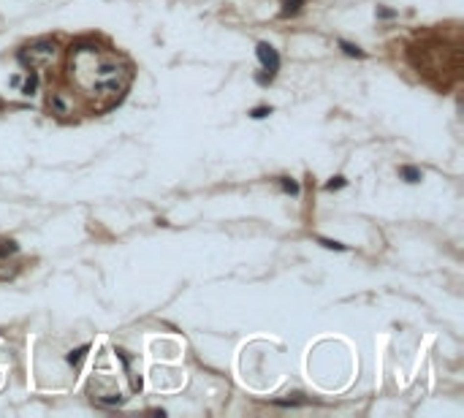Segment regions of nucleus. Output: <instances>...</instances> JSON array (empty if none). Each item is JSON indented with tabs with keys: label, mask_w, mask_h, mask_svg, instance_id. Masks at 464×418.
Here are the masks:
<instances>
[{
	"label": "nucleus",
	"mask_w": 464,
	"mask_h": 418,
	"mask_svg": "<svg viewBox=\"0 0 464 418\" xmlns=\"http://www.w3.org/2000/svg\"><path fill=\"white\" fill-rule=\"evenodd\" d=\"M255 54H258L264 71H269V74H274V76H277V71H280V54H277V49L271 47V44L261 41L258 47H255Z\"/></svg>",
	"instance_id": "nucleus-1"
},
{
	"label": "nucleus",
	"mask_w": 464,
	"mask_h": 418,
	"mask_svg": "<svg viewBox=\"0 0 464 418\" xmlns=\"http://www.w3.org/2000/svg\"><path fill=\"white\" fill-rule=\"evenodd\" d=\"M30 57L24 52H19V60H22V63H33V57L35 54H38V57L41 60H49L54 54V41H49V38H41V41H35V44H30Z\"/></svg>",
	"instance_id": "nucleus-2"
},
{
	"label": "nucleus",
	"mask_w": 464,
	"mask_h": 418,
	"mask_svg": "<svg viewBox=\"0 0 464 418\" xmlns=\"http://www.w3.org/2000/svg\"><path fill=\"white\" fill-rule=\"evenodd\" d=\"M304 6V0H282V8H280V17L288 19V17H296Z\"/></svg>",
	"instance_id": "nucleus-3"
},
{
	"label": "nucleus",
	"mask_w": 464,
	"mask_h": 418,
	"mask_svg": "<svg viewBox=\"0 0 464 418\" xmlns=\"http://www.w3.org/2000/svg\"><path fill=\"white\" fill-rule=\"evenodd\" d=\"M399 177L405 179V182L415 185V182L423 179V174H421V169H415V166H399Z\"/></svg>",
	"instance_id": "nucleus-4"
},
{
	"label": "nucleus",
	"mask_w": 464,
	"mask_h": 418,
	"mask_svg": "<svg viewBox=\"0 0 464 418\" xmlns=\"http://www.w3.org/2000/svg\"><path fill=\"white\" fill-rule=\"evenodd\" d=\"M90 347H93V345H79L76 350H71V353L65 356V361H68L71 367H79V364H82L84 359H87V353H90Z\"/></svg>",
	"instance_id": "nucleus-5"
},
{
	"label": "nucleus",
	"mask_w": 464,
	"mask_h": 418,
	"mask_svg": "<svg viewBox=\"0 0 464 418\" xmlns=\"http://www.w3.org/2000/svg\"><path fill=\"white\" fill-rule=\"evenodd\" d=\"M340 49L347 54V57H366V52L361 47H356V44H350V41H345V38H340Z\"/></svg>",
	"instance_id": "nucleus-6"
},
{
	"label": "nucleus",
	"mask_w": 464,
	"mask_h": 418,
	"mask_svg": "<svg viewBox=\"0 0 464 418\" xmlns=\"http://www.w3.org/2000/svg\"><path fill=\"white\" fill-rule=\"evenodd\" d=\"M19 245L14 239H0V258H8V255H17Z\"/></svg>",
	"instance_id": "nucleus-7"
},
{
	"label": "nucleus",
	"mask_w": 464,
	"mask_h": 418,
	"mask_svg": "<svg viewBox=\"0 0 464 418\" xmlns=\"http://www.w3.org/2000/svg\"><path fill=\"white\" fill-rule=\"evenodd\" d=\"M280 188L285 190V193H291V196H299L301 193V185L296 182L293 177H280Z\"/></svg>",
	"instance_id": "nucleus-8"
},
{
	"label": "nucleus",
	"mask_w": 464,
	"mask_h": 418,
	"mask_svg": "<svg viewBox=\"0 0 464 418\" xmlns=\"http://www.w3.org/2000/svg\"><path fill=\"white\" fill-rule=\"evenodd\" d=\"M317 245H323L326 250H340V253H345V250H347V245L334 242V239H326V236H317Z\"/></svg>",
	"instance_id": "nucleus-9"
},
{
	"label": "nucleus",
	"mask_w": 464,
	"mask_h": 418,
	"mask_svg": "<svg viewBox=\"0 0 464 418\" xmlns=\"http://www.w3.org/2000/svg\"><path fill=\"white\" fill-rule=\"evenodd\" d=\"M52 106H54V112H57V114H68V100H65L60 93L52 95Z\"/></svg>",
	"instance_id": "nucleus-10"
},
{
	"label": "nucleus",
	"mask_w": 464,
	"mask_h": 418,
	"mask_svg": "<svg viewBox=\"0 0 464 418\" xmlns=\"http://www.w3.org/2000/svg\"><path fill=\"white\" fill-rule=\"evenodd\" d=\"M35 87H38V71H30V76H27V82H24L22 93H24V95H33Z\"/></svg>",
	"instance_id": "nucleus-11"
},
{
	"label": "nucleus",
	"mask_w": 464,
	"mask_h": 418,
	"mask_svg": "<svg viewBox=\"0 0 464 418\" xmlns=\"http://www.w3.org/2000/svg\"><path fill=\"white\" fill-rule=\"evenodd\" d=\"M274 405H282V407H293V405H304L301 394H293L291 399H274Z\"/></svg>",
	"instance_id": "nucleus-12"
},
{
	"label": "nucleus",
	"mask_w": 464,
	"mask_h": 418,
	"mask_svg": "<svg viewBox=\"0 0 464 418\" xmlns=\"http://www.w3.org/2000/svg\"><path fill=\"white\" fill-rule=\"evenodd\" d=\"M271 114V106H255L253 112H250V117L253 120H266Z\"/></svg>",
	"instance_id": "nucleus-13"
},
{
	"label": "nucleus",
	"mask_w": 464,
	"mask_h": 418,
	"mask_svg": "<svg viewBox=\"0 0 464 418\" xmlns=\"http://www.w3.org/2000/svg\"><path fill=\"white\" fill-rule=\"evenodd\" d=\"M100 405H122V396L120 394H106V396H98Z\"/></svg>",
	"instance_id": "nucleus-14"
},
{
	"label": "nucleus",
	"mask_w": 464,
	"mask_h": 418,
	"mask_svg": "<svg viewBox=\"0 0 464 418\" xmlns=\"http://www.w3.org/2000/svg\"><path fill=\"white\" fill-rule=\"evenodd\" d=\"M345 185H347L345 177H334L331 182H326V190H340V188H345Z\"/></svg>",
	"instance_id": "nucleus-15"
},
{
	"label": "nucleus",
	"mask_w": 464,
	"mask_h": 418,
	"mask_svg": "<svg viewBox=\"0 0 464 418\" xmlns=\"http://www.w3.org/2000/svg\"><path fill=\"white\" fill-rule=\"evenodd\" d=\"M394 14L396 11H391V8H377V17H380V19H391Z\"/></svg>",
	"instance_id": "nucleus-16"
},
{
	"label": "nucleus",
	"mask_w": 464,
	"mask_h": 418,
	"mask_svg": "<svg viewBox=\"0 0 464 418\" xmlns=\"http://www.w3.org/2000/svg\"><path fill=\"white\" fill-rule=\"evenodd\" d=\"M14 274V271H8V269H3V271H0V280H8V277H11Z\"/></svg>",
	"instance_id": "nucleus-17"
}]
</instances>
